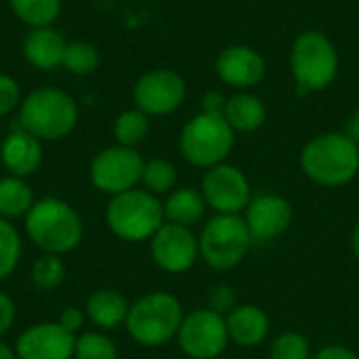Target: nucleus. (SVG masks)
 <instances>
[{
	"instance_id": "b1692460",
	"label": "nucleus",
	"mask_w": 359,
	"mask_h": 359,
	"mask_svg": "<svg viewBox=\"0 0 359 359\" xmlns=\"http://www.w3.org/2000/svg\"><path fill=\"white\" fill-rule=\"evenodd\" d=\"M11 11L29 27H48L61 15L63 0H8Z\"/></svg>"
},
{
	"instance_id": "0eeeda50",
	"label": "nucleus",
	"mask_w": 359,
	"mask_h": 359,
	"mask_svg": "<svg viewBox=\"0 0 359 359\" xmlns=\"http://www.w3.org/2000/svg\"><path fill=\"white\" fill-rule=\"evenodd\" d=\"M200 257L219 271L238 267L250 250L252 236L240 215H215L202 229Z\"/></svg>"
},
{
	"instance_id": "c9c22d12",
	"label": "nucleus",
	"mask_w": 359,
	"mask_h": 359,
	"mask_svg": "<svg viewBox=\"0 0 359 359\" xmlns=\"http://www.w3.org/2000/svg\"><path fill=\"white\" fill-rule=\"evenodd\" d=\"M225 103L227 101H225V97L219 90H208L202 97V111H206V114H223Z\"/></svg>"
},
{
	"instance_id": "c85d7f7f",
	"label": "nucleus",
	"mask_w": 359,
	"mask_h": 359,
	"mask_svg": "<svg viewBox=\"0 0 359 359\" xmlns=\"http://www.w3.org/2000/svg\"><path fill=\"white\" fill-rule=\"evenodd\" d=\"M21 238L11 221L0 217V280H6L19 265Z\"/></svg>"
},
{
	"instance_id": "20e7f679",
	"label": "nucleus",
	"mask_w": 359,
	"mask_h": 359,
	"mask_svg": "<svg viewBox=\"0 0 359 359\" xmlns=\"http://www.w3.org/2000/svg\"><path fill=\"white\" fill-rule=\"evenodd\" d=\"M181 301L170 292H149L130 305L126 330L143 347H162L177 339L183 322Z\"/></svg>"
},
{
	"instance_id": "dca6fc26",
	"label": "nucleus",
	"mask_w": 359,
	"mask_h": 359,
	"mask_svg": "<svg viewBox=\"0 0 359 359\" xmlns=\"http://www.w3.org/2000/svg\"><path fill=\"white\" fill-rule=\"evenodd\" d=\"M217 74L223 82L236 88L257 86L265 76V59L259 50L246 44H233L217 57Z\"/></svg>"
},
{
	"instance_id": "bb28decb",
	"label": "nucleus",
	"mask_w": 359,
	"mask_h": 359,
	"mask_svg": "<svg viewBox=\"0 0 359 359\" xmlns=\"http://www.w3.org/2000/svg\"><path fill=\"white\" fill-rule=\"evenodd\" d=\"M141 183L145 185V189L154 196L160 194H168L175 189L177 183V168L162 158H154L149 162H145L143 166V175H141Z\"/></svg>"
},
{
	"instance_id": "58836bf2",
	"label": "nucleus",
	"mask_w": 359,
	"mask_h": 359,
	"mask_svg": "<svg viewBox=\"0 0 359 359\" xmlns=\"http://www.w3.org/2000/svg\"><path fill=\"white\" fill-rule=\"evenodd\" d=\"M0 359H17L15 349H11L4 341H0Z\"/></svg>"
},
{
	"instance_id": "5701e85b",
	"label": "nucleus",
	"mask_w": 359,
	"mask_h": 359,
	"mask_svg": "<svg viewBox=\"0 0 359 359\" xmlns=\"http://www.w3.org/2000/svg\"><path fill=\"white\" fill-rule=\"evenodd\" d=\"M34 191L21 177H2L0 179V217L11 221L19 219L32 210L34 206Z\"/></svg>"
},
{
	"instance_id": "aec40b11",
	"label": "nucleus",
	"mask_w": 359,
	"mask_h": 359,
	"mask_svg": "<svg viewBox=\"0 0 359 359\" xmlns=\"http://www.w3.org/2000/svg\"><path fill=\"white\" fill-rule=\"evenodd\" d=\"M86 318L99 330H116L126 324L130 305L118 290H97L86 301Z\"/></svg>"
},
{
	"instance_id": "cd10ccee",
	"label": "nucleus",
	"mask_w": 359,
	"mask_h": 359,
	"mask_svg": "<svg viewBox=\"0 0 359 359\" xmlns=\"http://www.w3.org/2000/svg\"><path fill=\"white\" fill-rule=\"evenodd\" d=\"M63 280H65V265H63L61 257H57V255L44 252L32 265V284L40 292H50V290L59 288Z\"/></svg>"
},
{
	"instance_id": "c756f323",
	"label": "nucleus",
	"mask_w": 359,
	"mask_h": 359,
	"mask_svg": "<svg viewBox=\"0 0 359 359\" xmlns=\"http://www.w3.org/2000/svg\"><path fill=\"white\" fill-rule=\"evenodd\" d=\"M74 359H118L114 341L101 332H84L76 339Z\"/></svg>"
},
{
	"instance_id": "6ab92c4d",
	"label": "nucleus",
	"mask_w": 359,
	"mask_h": 359,
	"mask_svg": "<svg viewBox=\"0 0 359 359\" xmlns=\"http://www.w3.org/2000/svg\"><path fill=\"white\" fill-rule=\"evenodd\" d=\"M227 334L229 343H236L238 347H257L265 343L271 330L269 316L257 307V305H238L227 318Z\"/></svg>"
},
{
	"instance_id": "f704fd0d",
	"label": "nucleus",
	"mask_w": 359,
	"mask_h": 359,
	"mask_svg": "<svg viewBox=\"0 0 359 359\" xmlns=\"http://www.w3.org/2000/svg\"><path fill=\"white\" fill-rule=\"evenodd\" d=\"M57 324H59L61 328H65L67 332H72V334L78 337V332H80V328H82V324H84V313H82L78 307H65V309L59 313Z\"/></svg>"
},
{
	"instance_id": "393cba45",
	"label": "nucleus",
	"mask_w": 359,
	"mask_h": 359,
	"mask_svg": "<svg viewBox=\"0 0 359 359\" xmlns=\"http://www.w3.org/2000/svg\"><path fill=\"white\" fill-rule=\"evenodd\" d=\"M149 133V116L139 107L122 111L114 122V137L118 145L137 147Z\"/></svg>"
},
{
	"instance_id": "a211bd4d",
	"label": "nucleus",
	"mask_w": 359,
	"mask_h": 359,
	"mask_svg": "<svg viewBox=\"0 0 359 359\" xmlns=\"http://www.w3.org/2000/svg\"><path fill=\"white\" fill-rule=\"evenodd\" d=\"M65 46V38L53 25L32 27L23 38V57L32 67L53 72L57 67H63Z\"/></svg>"
},
{
	"instance_id": "2f4dec72",
	"label": "nucleus",
	"mask_w": 359,
	"mask_h": 359,
	"mask_svg": "<svg viewBox=\"0 0 359 359\" xmlns=\"http://www.w3.org/2000/svg\"><path fill=\"white\" fill-rule=\"evenodd\" d=\"M210 307L215 313L227 318L236 307H238V297H236V290L227 284H219L210 290V299H208Z\"/></svg>"
},
{
	"instance_id": "f257e3e1",
	"label": "nucleus",
	"mask_w": 359,
	"mask_h": 359,
	"mask_svg": "<svg viewBox=\"0 0 359 359\" xmlns=\"http://www.w3.org/2000/svg\"><path fill=\"white\" fill-rule=\"evenodd\" d=\"M301 168L318 185H347L359 175V145L345 133H324L303 147Z\"/></svg>"
},
{
	"instance_id": "f8f14e48",
	"label": "nucleus",
	"mask_w": 359,
	"mask_h": 359,
	"mask_svg": "<svg viewBox=\"0 0 359 359\" xmlns=\"http://www.w3.org/2000/svg\"><path fill=\"white\" fill-rule=\"evenodd\" d=\"M187 86L185 80L172 69L145 72L133 88L135 105L147 116H166L181 107Z\"/></svg>"
},
{
	"instance_id": "4468645a",
	"label": "nucleus",
	"mask_w": 359,
	"mask_h": 359,
	"mask_svg": "<svg viewBox=\"0 0 359 359\" xmlns=\"http://www.w3.org/2000/svg\"><path fill=\"white\" fill-rule=\"evenodd\" d=\"M76 339L57 322H40L19 334L15 353L17 359H74Z\"/></svg>"
},
{
	"instance_id": "473e14b6",
	"label": "nucleus",
	"mask_w": 359,
	"mask_h": 359,
	"mask_svg": "<svg viewBox=\"0 0 359 359\" xmlns=\"http://www.w3.org/2000/svg\"><path fill=\"white\" fill-rule=\"evenodd\" d=\"M19 105H21L19 84L8 74H0V116L11 114Z\"/></svg>"
},
{
	"instance_id": "9d476101",
	"label": "nucleus",
	"mask_w": 359,
	"mask_h": 359,
	"mask_svg": "<svg viewBox=\"0 0 359 359\" xmlns=\"http://www.w3.org/2000/svg\"><path fill=\"white\" fill-rule=\"evenodd\" d=\"M177 341L189 359H219L229 345L225 318L208 307L196 309L183 318Z\"/></svg>"
},
{
	"instance_id": "4be33fe9",
	"label": "nucleus",
	"mask_w": 359,
	"mask_h": 359,
	"mask_svg": "<svg viewBox=\"0 0 359 359\" xmlns=\"http://www.w3.org/2000/svg\"><path fill=\"white\" fill-rule=\"evenodd\" d=\"M164 206V219L175 225L191 227L196 225L206 212V200L202 191L191 187H181L168 194Z\"/></svg>"
},
{
	"instance_id": "a19ab883",
	"label": "nucleus",
	"mask_w": 359,
	"mask_h": 359,
	"mask_svg": "<svg viewBox=\"0 0 359 359\" xmlns=\"http://www.w3.org/2000/svg\"><path fill=\"white\" fill-rule=\"evenodd\" d=\"M0 143H2V135H0Z\"/></svg>"
},
{
	"instance_id": "7ed1b4c3",
	"label": "nucleus",
	"mask_w": 359,
	"mask_h": 359,
	"mask_svg": "<svg viewBox=\"0 0 359 359\" xmlns=\"http://www.w3.org/2000/svg\"><path fill=\"white\" fill-rule=\"evenodd\" d=\"M78 124V103L74 97L55 86L32 90L19 105V128L40 141L67 137Z\"/></svg>"
},
{
	"instance_id": "ea45409f",
	"label": "nucleus",
	"mask_w": 359,
	"mask_h": 359,
	"mask_svg": "<svg viewBox=\"0 0 359 359\" xmlns=\"http://www.w3.org/2000/svg\"><path fill=\"white\" fill-rule=\"evenodd\" d=\"M351 248H353V255H355V259L359 261V223L355 225L353 233H351Z\"/></svg>"
},
{
	"instance_id": "f3484780",
	"label": "nucleus",
	"mask_w": 359,
	"mask_h": 359,
	"mask_svg": "<svg viewBox=\"0 0 359 359\" xmlns=\"http://www.w3.org/2000/svg\"><path fill=\"white\" fill-rule=\"evenodd\" d=\"M0 160L2 166L8 170V175L25 179L34 175L42 164V141L17 128L2 139Z\"/></svg>"
},
{
	"instance_id": "9b49d317",
	"label": "nucleus",
	"mask_w": 359,
	"mask_h": 359,
	"mask_svg": "<svg viewBox=\"0 0 359 359\" xmlns=\"http://www.w3.org/2000/svg\"><path fill=\"white\" fill-rule=\"evenodd\" d=\"M200 191L206 206H210L217 215H240L252 200L246 175L225 162L206 168Z\"/></svg>"
},
{
	"instance_id": "ddd939ff",
	"label": "nucleus",
	"mask_w": 359,
	"mask_h": 359,
	"mask_svg": "<svg viewBox=\"0 0 359 359\" xmlns=\"http://www.w3.org/2000/svg\"><path fill=\"white\" fill-rule=\"evenodd\" d=\"M149 250L154 263L168 273L189 271L200 257V242L191 227L164 223L149 240Z\"/></svg>"
},
{
	"instance_id": "6e6552de",
	"label": "nucleus",
	"mask_w": 359,
	"mask_h": 359,
	"mask_svg": "<svg viewBox=\"0 0 359 359\" xmlns=\"http://www.w3.org/2000/svg\"><path fill=\"white\" fill-rule=\"evenodd\" d=\"M290 67L303 90H324L339 74V53L326 34L309 29L292 44Z\"/></svg>"
},
{
	"instance_id": "4c0bfd02",
	"label": "nucleus",
	"mask_w": 359,
	"mask_h": 359,
	"mask_svg": "<svg viewBox=\"0 0 359 359\" xmlns=\"http://www.w3.org/2000/svg\"><path fill=\"white\" fill-rule=\"evenodd\" d=\"M345 135L351 137V139L359 145V107L353 111V116L349 118V122H347V126H345Z\"/></svg>"
},
{
	"instance_id": "2eb2a0df",
	"label": "nucleus",
	"mask_w": 359,
	"mask_h": 359,
	"mask_svg": "<svg viewBox=\"0 0 359 359\" xmlns=\"http://www.w3.org/2000/svg\"><path fill=\"white\" fill-rule=\"evenodd\" d=\"M292 204L276 194H263L246 206V225L252 242H269L280 238L292 225Z\"/></svg>"
},
{
	"instance_id": "412c9836",
	"label": "nucleus",
	"mask_w": 359,
	"mask_h": 359,
	"mask_svg": "<svg viewBox=\"0 0 359 359\" xmlns=\"http://www.w3.org/2000/svg\"><path fill=\"white\" fill-rule=\"evenodd\" d=\"M223 116L233 128V133H255L265 124L267 111L259 97L250 93H238L227 99Z\"/></svg>"
},
{
	"instance_id": "7c9ffc66",
	"label": "nucleus",
	"mask_w": 359,
	"mask_h": 359,
	"mask_svg": "<svg viewBox=\"0 0 359 359\" xmlns=\"http://www.w3.org/2000/svg\"><path fill=\"white\" fill-rule=\"evenodd\" d=\"M269 359H311V343L301 332H282L269 345Z\"/></svg>"
},
{
	"instance_id": "423d86ee",
	"label": "nucleus",
	"mask_w": 359,
	"mask_h": 359,
	"mask_svg": "<svg viewBox=\"0 0 359 359\" xmlns=\"http://www.w3.org/2000/svg\"><path fill=\"white\" fill-rule=\"evenodd\" d=\"M236 133L223 114L200 111L181 130L179 147L183 158L200 168H212L223 164L231 154Z\"/></svg>"
},
{
	"instance_id": "39448f33",
	"label": "nucleus",
	"mask_w": 359,
	"mask_h": 359,
	"mask_svg": "<svg viewBox=\"0 0 359 359\" xmlns=\"http://www.w3.org/2000/svg\"><path fill=\"white\" fill-rule=\"evenodd\" d=\"M105 223L109 231L124 242H145L166 223L164 206L158 196L135 187L111 196L105 210Z\"/></svg>"
},
{
	"instance_id": "a878e982",
	"label": "nucleus",
	"mask_w": 359,
	"mask_h": 359,
	"mask_svg": "<svg viewBox=\"0 0 359 359\" xmlns=\"http://www.w3.org/2000/svg\"><path fill=\"white\" fill-rule=\"evenodd\" d=\"M99 50L93 42L86 40H74L65 46L63 67L74 76H88L99 67Z\"/></svg>"
},
{
	"instance_id": "e433bc0d",
	"label": "nucleus",
	"mask_w": 359,
	"mask_h": 359,
	"mask_svg": "<svg viewBox=\"0 0 359 359\" xmlns=\"http://www.w3.org/2000/svg\"><path fill=\"white\" fill-rule=\"evenodd\" d=\"M313 359H359L349 347L343 345H326L324 349L318 351V355Z\"/></svg>"
},
{
	"instance_id": "72a5a7b5",
	"label": "nucleus",
	"mask_w": 359,
	"mask_h": 359,
	"mask_svg": "<svg viewBox=\"0 0 359 359\" xmlns=\"http://www.w3.org/2000/svg\"><path fill=\"white\" fill-rule=\"evenodd\" d=\"M15 318H17V305H15V301L8 294L0 292V337H4L13 328Z\"/></svg>"
},
{
	"instance_id": "1a4fd4ad",
	"label": "nucleus",
	"mask_w": 359,
	"mask_h": 359,
	"mask_svg": "<svg viewBox=\"0 0 359 359\" xmlns=\"http://www.w3.org/2000/svg\"><path fill=\"white\" fill-rule=\"evenodd\" d=\"M145 160L135 147L111 145L99 151L90 162V183L95 189L118 196L128 189H135L141 181Z\"/></svg>"
},
{
	"instance_id": "f03ea898",
	"label": "nucleus",
	"mask_w": 359,
	"mask_h": 359,
	"mask_svg": "<svg viewBox=\"0 0 359 359\" xmlns=\"http://www.w3.org/2000/svg\"><path fill=\"white\" fill-rule=\"evenodd\" d=\"M27 238L46 255H67L82 242V219L67 202L59 198H42L34 202L25 215Z\"/></svg>"
}]
</instances>
